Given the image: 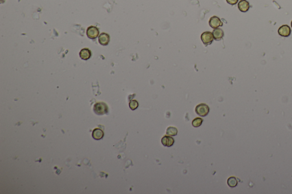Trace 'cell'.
Listing matches in <instances>:
<instances>
[{
    "label": "cell",
    "mask_w": 292,
    "mask_h": 194,
    "mask_svg": "<svg viewBox=\"0 0 292 194\" xmlns=\"http://www.w3.org/2000/svg\"><path fill=\"white\" fill-rule=\"evenodd\" d=\"M196 113L202 117H205L209 112V108L205 104H199L195 108Z\"/></svg>",
    "instance_id": "6da1fadb"
},
{
    "label": "cell",
    "mask_w": 292,
    "mask_h": 194,
    "mask_svg": "<svg viewBox=\"0 0 292 194\" xmlns=\"http://www.w3.org/2000/svg\"><path fill=\"white\" fill-rule=\"evenodd\" d=\"M201 39L203 43L205 45H208L212 43L214 39V37H213V34L211 32L206 31L202 34Z\"/></svg>",
    "instance_id": "3957f363"
},
{
    "label": "cell",
    "mask_w": 292,
    "mask_h": 194,
    "mask_svg": "<svg viewBox=\"0 0 292 194\" xmlns=\"http://www.w3.org/2000/svg\"><path fill=\"white\" fill-rule=\"evenodd\" d=\"M278 34L281 37H287L290 35L291 30L288 25H284L278 28Z\"/></svg>",
    "instance_id": "277c9868"
},
{
    "label": "cell",
    "mask_w": 292,
    "mask_h": 194,
    "mask_svg": "<svg viewBox=\"0 0 292 194\" xmlns=\"http://www.w3.org/2000/svg\"><path fill=\"white\" fill-rule=\"evenodd\" d=\"M212 34L214 39L217 41L221 39L224 36V31L221 28H215Z\"/></svg>",
    "instance_id": "8fae6325"
},
{
    "label": "cell",
    "mask_w": 292,
    "mask_h": 194,
    "mask_svg": "<svg viewBox=\"0 0 292 194\" xmlns=\"http://www.w3.org/2000/svg\"><path fill=\"white\" fill-rule=\"evenodd\" d=\"M226 2L230 5H234L236 4L239 0H226Z\"/></svg>",
    "instance_id": "e0dca14e"
},
{
    "label": "cell",
    "mask_w": 292,
    "mask_h": 194,
    "mask_svg": "<svg viewBox=\"0 0 292 194\" xmlns=\"http://www.w3.org/2000/svg\"><path fill=\"white\" fill-rule=\"evenodd\" d=\"M80 55L83 60H88L91 56V52L87 48H83L80 51Z\"/></svg>",
    "instance_id": "30bf717a"
},
{
    "label": "cell",
    "mask_w": 292,
    "mask_h": 194,
    "mask_svg": "<svg viewBox=\"0 0 292 194\" xmlns=\"http://www.w3.org/2000/svg\"><path fill=\"white\" fill-rule=\"evenodd\" d=\"M203 120L202 118L197 117L195 118L192 122V125L194 128H198L202 125L203 123Z\"/></svg>",
    "instance_id": "9a60e30c"
},
{
    "label": "cell",
    "mask_w": 292,
    "mask_h": 194,
    "mask_svg": "<svg viewBox=\"0 0 292 194\" xmlns=\"http://www.w3.org/2000/svg\"><path fill=\"white\" fill-rule=\"evenodd\" d=\"M86 33L89 38L90 39H94L98 36L99 30L95 26H90L87 28Z\"/></svg>",
    "instance_id": "5b68a950"
},
{
    "label": "cell",
    "mask_w": 292,
    "mask_h": 194,
    "mask_svg": "<svg viewBox=\"0 0 292 194\" xmlns=\"http://www.w3.org/2000/svg\"><path fill=\"white\" fill-rule=\"evenodd\" d=\"M227 184L230 187H235L238 184V181L235 177L231 176L227 180Z\"/></svg>",
    "instance_id": "4fadbf2b"
},
{
    "label": "cell",
    "mask_w": 292,
    "mask_h": 194,
    "mask_svg": "<svg viewBox=\"0 0 292 194\" xmlns=\"http://www.w3.org/2000/svg\"><path fill=\"white\" fill-rule=\"evenodd\" d=\"M161 143L163 146L166 147H171L173 146L174 143V139L169 136H165L161 138Z\"/></svg>",
    "instance_id": "52a82bcc"
},
{
    "label": "cell",
    "mask_w": 292,
    "mask_h": 194,
    "mask_svg": "<svg viewBox=\"0 0 292 194\" xmlns=\"http://www.w3.org/2000/svg\"><path fill=\"white\" fill-rule=\"evenodd\" d=\"M93 137L94 138L95 140H99L102 139L104 136V132L100 129H95L93 132Z\"/></svg>",
    "instance_id": "7c38bea8"
},
{
    "label": "cell",
    "mask_w": 292,
    "mask_h": 194,
    "mask_svg": "<svg viewBox=\"0 0 292 194\" xmlns=\"http://www.w3.org/2000/svg\"><path fill=\"white\" fill-rule=\"evenodd\" d=\"M209 24L210 26L213 28H217L220 26H222V21L216 16H213L210 18L209 21Z\"/></svg>",
    "instance_id": "8992f818"
},
{
    "label": "cell",
    "mask_w": 292,
    "mask_h": 194,
    "mask_svg": "<svg viewBox=\"0 0 292 194\" xmlns=\"http://www.w3.org/2000/svg\"><path fill=\"white\" fill-rule=\"evenodd\" d=\"M166 134L170 136H176L178 134V129L174 127H169L167 129Z\"/></svg>",
    "instance_id": "5bb4252c"
},
{
    "label": "cell",
    "mask_w": 292,
    "mask_h": 194,
    "mask_svg": "<svg viewBox=\"0 0 292 194\" xmlns=\"http://www.w3.org/2000/svg\"><path fill=\"white\" fill-rule=\"evenodd\" d=\"M291 26H292V22H291Z\"/></svg>",
    "instance_id": "ac0fdd59"
},
{
    "label": "cell",
    "mask_w": 292,
    "mask_h": 194,
    "mask_svg": "<svg viewBox=\"0 0 292 194\" xmlns=\"http://www.w3.org/2000/svg\"><path fill=\"white\" fill-rule=\"evenodd\" d=\"M94 110L95 113L102 115L108 112V107L106 104L102 102L97 103L95 104Z\"/></svg>",
    "instance_id": "7a4b0ae2"
},
{
    "label": "cell",
    "mask_w": 292,
    "mask_h": 194,
    "mask_svg": "<svg viewBox=\"0 0 292 194\" xmlns=\"http://www.w3.org/2000/svg\"><path fill=\"white\" fill-rule=\"evenodd\" d=\"M238 8L241 12H246L250 9V3L246 0H241L238 4Z\"/></svg>",
    "instance_id": "ba28073f"
},
{
    "label": "cell",
    "mask_w": 292,
    "mask_h": 194,
    "mask_svg": "<svg viewBox=\"0 0 292 194\" xmlns=\"http://www.w3.org/2000/svg\"><path fill=\"white\" fill-rule=\"evenodd\" d=\"M129 106H130V108H131V110H135L138 108V106H139V103L137 101V100H131L130 103H129Z\"/></svg>",
    "instance_id": "2e32d148"
},
{
    "label": "cell",
    "mask_w": 292,
    "mask_h": 194,
    "mask_svg": "<svg viewBox=\"0 0 292 194\" xmlns=\"http://www.w3.org/2000/svg\"><path fill=\"white\" fill-rule=\"evenodd\" d=\"M99 42L100 44L102 45H107L108 44V43L110 42V36L107 34L103 33L101 34L99 37Z\"/></svg>",
    "instance_id": "9c48e42d"
}]
</instances>
